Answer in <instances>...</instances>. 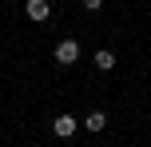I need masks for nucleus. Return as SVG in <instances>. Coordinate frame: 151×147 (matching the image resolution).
Returning a JSON list of instances; mask_svg holds the SVG:
<instances>
[{
  "instance_id": "f257e3e1",
  "label": "nucleus",
  "mask_w": 151,
  "mask_h": 147,
  "mask_svg": "<svg viewBox=\"0 0 151 147\" xmlns=\"http://www.w3.org/2000/svg\"><path fill=\"white\" fill-rule=\"evenodd\" d=\"M76 60H80V44H76V40H60V44H56V64L68 68V64H76Z\"/></svg>"
},
{
  "instance_id": "f03ea898",
  "label": "nucleus",
  "mask_w": 151,
  "mask_h": 147,
  "mask_svg": "<svg viewBox=\"0 0 151 147\" xmlns=\"http://www.w3.org/2000/svg\"><path fill=\"white\" fill-rule=\"evenodd\" d=\"M24 12H28V20L44 24L48 16H52V8H48V0H28V4H24Z\"/></svg>"
},
{
  "instance_id": "7ed1b4c3",
  "label": "nucleus",
  "mask_w": 151,
  "mask_h": 147,
  "mask_svg": "<svg viewBox=\"0 0 151 147\" xmlns=\"http://www.w3.org/2000/svg\"><path fill=\"white\" fill-rule=\"evenodd\" d=\"M52 131L60 135V139H72V135H76V119H72V115H56Z\"/></svg>"
},
{
  "instance_id": "20e7f679",
  "label": "nucleus",
  "mask_w": 151,
  "mask_h": 147,
  "mask_svg": "<svg viewBox=\"0 0 151 147\" xmlns=\"http://www.w3.org/2000/svg\"><path fill=\"white\" fill-rule=\"evenodd\" d=\"M83 127H88V131H104V127H107V115H104V111H88Z\"/></svg>"
},
{
  "instance_id": "39448f33",
  "label": "nucleus",
  "mask_w": 151,
  "mask_h": 147,
  "mask_svg": "<svg viewBox=\"0 0 151 147\" xmlns=\"http://www.w3.org/2000/svg\"><path fill=\"white\" fill-rule=\"evenodd\" d=\"M96 68H99V72H111V68H115V56L107 52V48H104V52H96Z\"/></svg>"
},
{
  "instance_id": "423d86ee",
  "label": "nucleus",
  "mask_w": 151,
  "mask_h": 147,
  "mask_svg": "<svg viewBox=\"0 0 151 147\" xmlns=\"http://www.w3.org/2000/svg\"><path fill=\"white\" fill-rule=\"evenodd\" d=\"M83 8H88V12H99V8H104V0H83Z\"/></svg>"
}]
</instances>
